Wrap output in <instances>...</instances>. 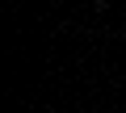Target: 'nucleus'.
Instances as JSON below:
<instances>
[{
	"label": "nucleus",
	"instance_id": "nucleus-1",
	"mask_svg": "<svg viewBox=\"0 0 126 113\" xmlns=\"http://www.w3.org/2000/svg\"><path fill=\"white\" fill-rule=\"evenodd\" d=\"M93 4H97V9H105V4H109V0H93Z\"/></svg>",
	"mask_w": 126,
	"mask_h": 113
}]
</instances>
